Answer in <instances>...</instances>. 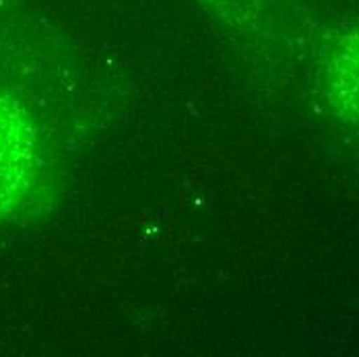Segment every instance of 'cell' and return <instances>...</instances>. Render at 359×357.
Here are the masks:
<instances>
[{"label":"cell","instance_id":"3957f363","mask_svg":"<svg viewBox=\"0 0 359 357\" xmlns=\"http://www.w3.org/2000/svg\"><path fill=\"white\" fill-rule=\"evenodd\" d=\"M227 2H231V0H207V4H211L213 8H215V6H219V8H223V6H225Z\"/></svg>","mask_w":359,"mask_h":357},{"label":"cell","instance_id":"6da1fadb","mask_svg":"<svg viewBox=\"0 0 359 357\" xmlns=\"http://www.w3.org/2000/svg\"><path fill=\"white\" fill-rule=\"evenodd\" d=\"M39 168L41 144L32 116L15 97L0 91V219L27 201Z\"/></svg>","mask_w":359,"mask_h":357},{"label":"cell","instance_id":"7a4b0ae2","mask_svg":"<svg viewBox=\"0 0 359 357\" xmlns=\"http://www.w3.org/2000/svg\"><path fill=\"white\" fill-rule=\"evenodd\" d=\"M324 85L337 112L359 122V25L341 34L330 46L324 65Z\"/></svg>","mask_w":359,"mask_h":357}]
</instances>
